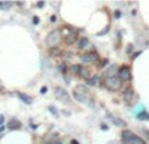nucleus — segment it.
Returning <instances> with one entry per match:
<instances>
[{"label":"nucleus","mask_w":149,"mask_h":144,"mask_svg":"<svg viewBox=\"0 0 149 144\" xmlns=\"http://www.w3.org/2000/svg\"><path fill=\"white\" fill-rule=\"evenodd\" d=\"M62 39H63L62 30H60V29H54V30L47 36L46 42L50 49H56V47L59 46V43L62 42Z\"/></svg>","instance_id":"nucleus-1"},{"label":"nucleus","mask_w":149,"mask_h":144,"mask_svg":"<svg viewBox=\"0 0 149 144\" xmlns=\"http://www.w3.org/2000/svg\"><path fill=\"white\" fill-rule=\"evenodd\" d=\"M62 30V36L63 38H64V42L67 45H72L76 42L77 39V31H74L73 29H71L70 26H64L63 29H60Z\"/></svg>","instance_id":"nucleus-2"},{"label":"nucleus","mask_w":149,"mask_h":144,"mask_svg":"<svg viewBox=\"0 0 149 144\" xmlns=\"http://www.w3.org/2000/svg\"><path fill=\"white\" fill-rule=\"evenodd\" d=\"M122 136H123L124 142H127L128 144H145V142L141 138L135 135L132 131H128V130H124V131L122 132Z\"/></svg>","instance_id":"nucleus-3"},{"label":"nucleus","mask_w":149,"mask_h":144,"mask_svg":"<svg viewBox=\"0 0 149 144\" xmlns=\"http://www.w3.org/2000/svg\"><path fill=\"white\" fill-rule=\"evenodd\" d=\"M80 60H81V63H85V64H95V63L100 62V55L95 51L84 52L82 55H80Z\"/></svg>","instance_id":"nucleus-4"},{"label":"nucleus","mask_w":149,"mask_h":144,"mask_svg":"<svg viewBox=\"0 0 149 144\" xmlns=\"http://www.w3.org/2000/svg\"><path fill=\"white\" fill-rule=\"evenodd\" d=\"M105 85H106V88H107L109 90H111V92H116V90L120 89L122 81L118 79V76H115V77H106V79H105Z\"/></svg>","instance_id":"nucleus-5"},{"label":"nucleus","mask_w":149,"mask_h":144,"mask_svg":"<svg viewBox=\"0 0 149 144\" xmlns=\"http://www.w3.org/2000/svg\"><path fill=\"white\" fill-rule=\"evenodd\" d=\"M79 88L82 90V92H80L79 89H76V90L73 92V97L76 98L79 102H81V103H88L89 106H92L93 102H92V100L89 98V94H88V93L85 92L84 89H82V87H79Z\"/></svg>","instance_id":"nucleus-6"},{"label":"nucleus","mask_w":149,"mask_h":144,"mask_svg":"<svg viewBox=\"0 0 149 144\" xmlns=\"http://www.w3.org/2000/svg\"><path fill=\"white\" fill-rule=\"evenodd\" d=\"M118 79L120 80V81H130L132 77L131 75V68L127 67V66H122L118 70Z\"/></svg>","instance_id":"nucleus-7"},{"label":"nucleus","mask_w":149,"mask_h":144,"mask_svg":"<svg viewBox=\"0 0 149 144\" xmlns=\"http://www.w3.org/2000/svg\"><path fill=\"white\" fill-rule=\"evenodd\" d=\"M55 94H56L58 100L63 101V102H68V101L71 100L68 92L64 89V88H62V87H56V88H55Z\"/></svg>","instance_id":"nucleus-8"},{"label":"nucleus","mask_w":149,"mask_h":144,"mask_svg":"<svg viewBox=\"0 0 149 144\" xmlns=\"http://www.w3.org/2000/svg\"><path fill=\"white\" fill-rule=\"evenodd\" d=\"M77 47H79L80 50H84V51H86V52L94 51V50H93L92 43L89 42V39H88V38H80L79 42H77Z\"/></svg>","instance_id":"nucleus-9"},{"label":"nucleus","mask_w":149,"mask_h":144,"mask_svg":"<svg viewBox=\"0 0 149 144\" xmlns=\"http://www.w3.org/2000/svg\"><path fill=\"white\" fill-rule=\"evenodd\" d=\"M135 97H136V94H135V92H134V89H132V88H127V89L124 90L123 98H124V101H126L127 103H131L132 101H134Z\"/></svg>","instance_id":"nucleus-10"},{"label":"nucleus","mask_w":149,"mask_h":144,"mask_svg":"<svg viewBox=\"0 0 149 144\" xmlns=\"http://www.w3.org/2000/svg\"><path fill=\"white\" fill-rule=\"evenodd\" d=\"M21 126H22V124H21V122L18 121V119H10L9 122H8V129L9 130H20L21 129Z\"/></svg>","instance_id":"nucleus-11"},{"label":"nucleus","mask_w":149,"mask_h":144,"mask_svg":"<svg viewBox=\"0 0 149 144\" xmlns=\"http://www.w3.org/2000/svg\"><path fill=\"white\" fill-rule=\"evenodd\" d=\"M79 76L80 77H82V79H85L88 81V80L90 79V71L88 70L86 67H84V66H81V68H80V72H79Z\"/></svg>","instance_id":"nucleus-12"},{"label":"nucleus","mask_w":149,"mask_h":144,"mask_svg":"<svg viewBox=\"0 0 149 144\" xmlns=\"http://www.w3.org/2000/svg\"><path fill=\"white\" fill-rule=\"evenodd\" d=\"M109 118L113 121V123L114 124H116V126H119V127H124V126H127V123L123 121V119H120V118H118V117H114V115H111V114H109Z\"/></svg>","instance_id":"nucleus-13"},{"label":"nucleus","mask_w":149,"mask_h":144,"mask_svg":"<svg viewBox=\"0 0 149 144\" xmlns=\"http://www.w3.org/2000/svg\"><path fill=\"white\" fill-rule=\"evenodd\" d=\"M118 70L119 68L116 66H111L107 71H106V77H115L118 75Z\"/></svg>","instance_id":"nucleus-14"},{"label":"nucleus","mask_w":149,"mask_h":144,"mask_svg":"<svg viewBox=\"0 0 149 144\" xmlns=\"http://www.w3.org/2000/svg\"><path fill=\"white\" fill-rule=\"evenodd\" d=\"M17 96L20 97L21 101H24V103H26V105H30V103L33 102V100H31L29 96H26L25 93H17Z\"/></svg>","instance_id":"nucleus-15"},{"label":"nucleus","mask_w":149,"mask_h":144,"mask_svg":"<svg viewBox=\"0 0 149 144\" xmlns=\"http://www.w3.org/2000/svg\"><path fill=\"white\" fill-rule=\"evenodd\" d=\"M86 84L89 85V87H95V85L100 84V77H98V76H93V77H90V79L86 81Z\"/></svg>","instance_id":"nucleus-16"},{"label":"nucleus","mask_w":149,"mask_h":144,"mask_svg":"<svg viewBox=\"0 0 149 144\" xmlns=\"http://www.w3.org/2000/svg\"><path fill=\"white\" fill-rule=\"evenodd\" d=\"M80 68H81V66H80V64H73L72 67L70 68V70H71V73H73V75H79Z\"/></svg>","instance_id":"nucleus-17"},{"label":"nucleus","mask_w":149,"mask_h":144,"mask_svg":"<svg viewBox=\"0 0 149 144\" xmlns=\"http://www.w3.org/2000/svg\"><path fill=\"white\" fill-rule=\"evenodd\" d=\"M137 119H140V121H148V119H149L148 113H145V111L139 113V114H137Z\"/></svg>","instance_id":"nucleus-18"},{"label":"nucleus","mask_w":149,"mask_h":144,"mask_svg":"<svg viewBox=\"0 0 149 144\" xmlns=\"http://www.w3.org/2000/svg\"><path fill=\"white\" fill-rule=\"evenodd\" d=\"M12 3H0V8H3L4 10H7V9H9L10 7H12Z\"/></svg>","instance_id":"nucleus-19"},{"label":"nucleus","mask_w":149,"mask_h":144,"mask_svg":"<svg viewBox=\"0 0 149 144\" xmlns=\"http://www.w3.org/2000/svg\"><path fill=\"white\" fill-rule=\"evenodd\" d=\"M49 110H50V111H52V113H54V115H58V111H56V109H55V108H52V106H50V108H49Z\"/></svg>","instance_id":"nucleus-20"},{"label":"nucleus","mask_w":149,"mask_h":144,"mask_svg":"<svg viewBox=\"0 0 149 144\" xmlns=\"http://www.w3.org/2000/svg\"><path fill=\"white\" fill-rule=\"evenodd\" d=\"M33 22H34V24H36V25H37V24H38V22H39V18H38V17H37V16H34V17H33Z\"/></svg>","instance_id":"nucleus-21"},{"label":"nucleus","mask_w":149,"mask_h":144,"mask_svg":"<svg viewBox=\"0 0 149 144\" xmlns=\"http://www.w3.org/2000/svg\"><path fill=\"white\" fill-rule=\"evenodd\" d=\"M4 123V115H0V126H3Z\"/></svg>","instance_id":"nucleus-22"},{"label":"nucleus","mask_w":149,"mask_h":144,"mask_svg":"<svg viewBox=\"0 0 149 144\" xmlns=\"http://www.w3.org/2000/svg\"><path fill=\"white\" fill-rule=\"evenodd\" d=\"M131 50H132V45H130V46L127 47V54H131Z\"/></svg>","instance_id":"nucleus-23"},{"label":"nucleus","mask_w":149,"mask_h":144,"mask_svg":"<svg viewBox=\"0 0 149 144\" xmlns=\"http://www.w3.org/2000/svg\"><path fill=\"white\" fill-rule=\"evenodd\" d=\"M120 16H122L120 10H116V12H115V17H116V18H118V17H120Z\"/></svg>","instance_id":"nucleus-24"},{"label":"nucleus","mask_w":149,"mask_h":144,"mask_svg":"<svg viewBox=\"0 0 149 144\" xmlns=\"http://www.w3.org/2000/svg\"><path fill=\"white\" fill-rule=\"evenodd\" d=\"M47 144H63V143L58 142V140H54V142H50V143H47Z\"/></svg>","instance_id":"nucleus-25"},{"label":"nucleus","mask_w":149,"mask_h":144,"mask_svg":"<svg viewBox=\"0 0 149 144\" xmlns=\"http://www.w3.org/2000/svg\"><path fill=\"white\" fill-rule=\"evenodd\" d=\"M46 92H47V88H46V87H43V88L41 89V93L43 94V93H46Z\"/></svg>","instance_id":"nucleus-26"},{"label":"nucleus","mask_w":149,"mask_h":144,"mask_svg":"<svg viewBox=\"0 0 149 144\" xmlns=\"http://www.w3.org/2000/svg\"><path fill=\"white\" fill-rule=\"evenodd\" d=\"M71 144H80L79 142H77V140H74V139H72L71 140Z\"/></svg>","instance_id":"nucleus-27"},{"label":"nucleus","mask_w":149,"mask_h":144,"mask_svg":"<svg viewBox=\"0 0 149 144\" xmlns=\"http://www.w3.org/2000/svg\"><path fill=\"white\" fill-rule=\"evenodd\" d=\"M37 5H38V7H43V5H45V3H43V1H41V3H37Z\"/></svg>","instance_id":"nucleus-28"},{"label":"nucleus","mask_w":149,"mask_h":144,"mask_svg":"<svg viewBox=\"0 0 149 144\" xmlns=\"http://www.w3.org/2000/svg\"><path fill=\"white\" fill-rule=\"evenodd\" d=\"M50 20H51V22H55V20H56V17H55V16H51V18H50Z\"/></svg>","instance_id":"nucleus-29"}]
</instances>
